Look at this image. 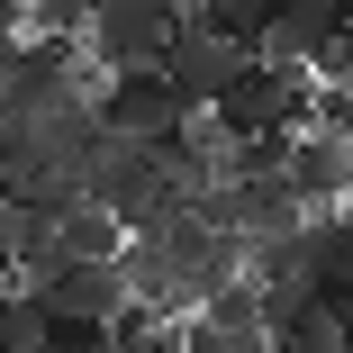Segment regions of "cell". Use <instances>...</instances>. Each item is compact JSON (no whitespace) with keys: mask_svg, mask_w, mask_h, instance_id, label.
<instances>
[{"mask_svg":"<svg viewBox=\"0 0 353 353\" xmlns=\"http://www.w3.org/2000/svg\"><path fill=\"white\" fill-rule=\"evenodd\" d=\"M208 127H218L227 145H290V136L308 127V82L272 73V63H245V82L208 109Z\"/></svg>","mask_w":353,"mask_h":353,"instance_id":"cell-1","label":"cell"},{"mask_svg":"<svg viewBox=\"0 0 353 353\" xmlns=\"http://www.w3.org/2000/svg\"><path fill=\"white\" fill-rule=\"evenodd\" d=\"M91 127H100V136H118V145H181L190 109H181V91L145 63V73H109V82H100Z\"/></svg>","mask_w":353,"mask_h":353,"instance_id":"cell-2","label":"cell"},{"mask_svg":"<svg viewBox=\"0 0 353 353\" xmlns=\"http://www.w3.org/2000/svg\"><path fill=\"white\" fill-rule=\"evenodd\" d=\"M245 63H254V54H245L236 37H218V28H199V19H181L154 73H163V82L181 91V109H190V118H208V109H218V100H227V91L245 82Z\"/></svg>","mask_w":353,"mask_h":353,"instance_id":"cell-3","label":"cell"},{"mask_svg":"<svg viewBox=\"0 0 353 353\" xmlns=\"http://www.w3.org/2000/svg\"><path fill=\"white\" fill-rule=\"evenodd\" d=\"M127 308H136V299H127V272H118V263H63L46 290H37L46 335H109Z\"/></svg>","mask_w":353,"mask_h":353,"instance_id":"cell-4","label":"cell"},{"mask_svg":"<svg viewBox=\"0 0 353 353\" xmlns=\"http://www.w3.org/2000/svg\"><path fill=\"white\" fill-rule=\"evenodd\" d=\"M281 190L299 199V218H326V208H344L353 190V145L326 127H299L290 145H281Z\"/></svg>","mask_w":353,"mask_h":353,"instance_id":"cell-5","label":"cell"},{"mask_svg":"<svg viewBox=\"0 0 353 353\" xmlns=\"http://www.w3.org/2000/svg\"><path fill=\"white\" fill-rule=\"evenodd\" d=\"M46 218H54L63 263H118L127 254V227L109 218V208H91V199H63V208H46Z\"/></svg>","mask_w":353,"mask_h":353,"instance_id":"cell-6","label":"cell"},{"mask_svg":"<svg viewBox=\"0 0 353 353\" xmlns=\"http://www.w3.org/2000/svg\"><path fill=\"white\" fill-rule=\"evenodd\" d=\"M308 272H317V290H353V208L308 218Z\"/></svg>","mask_w":353,"mask_h":353,"instance_id":"cell-7","label":"cell"},{"mask_svg":"<svg viewBox=\"0 0 353 353\" xmlns=\"http://www.w3.org/2000/svg\"><path fill=\"white\" fill-rule=\"evenodd\" d=\"M109 353H181V326L172 317H145V308H127L109 326Z\"/></svg>","mask_w":353,"mask_h":353,"instance_id":"cell-8","label":"cell"},{"mask_svg":"<svg viewBox=\"0 0 353 353\" xmlns=\"http://www.w3.org/2000/svg\"><path fill=\"white\" fill-rule=\"evenodd\" d=\"M0 353H46V317L28 290H0Z\"/></svg>","mask_w":353,"mask_h":353,"instance_id":"cell-9","label":"cell"},{"mask_svg":"<svg viewBox=\"0 0 353 353\" xmlns=\"http://www.w3.org/2000/svg\"><path fill=\"white\" fill-rule=\"evenodd\" d=\"M0 37H28V0H0Z\"/></svg>","mask_w":353,"mask_h":353,"instance_id":"cell-10","label":"cell"},{"mask_svg":"<svg viewBox=\"0 0 353 353\" xmlns=\"http://www.w3.org/2000/svg\"><path fill=\"white\" fill-rule=\"evenodd\" d=\"M0 290H10V199H0Z\"/></svg>","mask_w":353,"mask_h":353,"instance_id":"cell-11","label":"cell"},{"mask_svg":"<svg viewBox=\"0 0 353 353\" xmlns=\"http://www.w3.org/2000/svg\"><path fill=\"white\" fill-rule=\"evenodd\" d=\"M344 208H353V190H344Z\"/></svg>","mask_w":353,"mask_h":353,"instance_id":"cell-12","label":"cell"}]
</instances>
